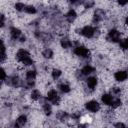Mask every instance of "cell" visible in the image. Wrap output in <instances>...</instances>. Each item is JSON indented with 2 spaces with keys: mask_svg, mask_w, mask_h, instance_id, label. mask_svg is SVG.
I'll list each match as a JSON object with an SVG mask.
<instances>
[{
  "mask_svg": "<svg viewBox=\"0 0 128 128\" xmlns=\"http://www.w3.org/2000/svg\"><path fill=\"white\" fill-rule=\"evenodd\" d=\"M94 5V1L93 0H85L84 1V7L85 8H91Z\"/></svg>",
  "mask_w": 128,
  "mask_h": 128,
  "instance_id": "cell-31",
  "label": "cell"
},
{
  "mask_svg": "<svg viewBox=\"0 0 128 128\" xmlns=\"http://www.w3.org/2000/svg\"><path fill=\"white\" fill-rule=\"evenodd\" d=\"M10 35H11V38H12L13 40H18V39H20V37L22 36V32H21L18 28L12 27V28L10 29Z\"/></svg>",
  "mask_w": 128,
  "mask_h": 128,
  "instance_id": "cell-10",
  "label": "cell"
},
{
  "mask_svg": "<svg viewBox=\"0 0 128 128\" xmlns=\"http://www.w3.org/2000/svg\"><path fill=\"white\" fill-rule=\"evenodd\" d=\"M26 122H27V117H26V115L22 114V115H20V116H19V117L16 119V123H15V126H18V127L24 126Z\"/></svg>",
  "mask_w": 128,
  "mask_h": 128,
  "instance_id": "cell-14",
  "label": "cell"
},
{
  "mask_svg": "<svg viewBox=\"0 0 128 128\" xmlns=\"http://www.w3.org/2000/svg\"><path fill=\"white\" fill-rule=\"evenodd\" d=\"M127 72L125 71V70H119V71H117V72H115V74H114V78H115V80L116 81H118V82H123V81H125L126 79H127Z\"/></svg>",
  "mask_w": 128,
  "mask_h": 128,
  "instance_id": "cell-8",
  "label": "cell"
},
{
  "mask_svg": "<svg viewBox=\"0 0 128 128\" xmlns=\"http://www.w3.org/2000/svg\"><path fill=\"white\" fill-rule=\"evenodd\" d=\"M14 7H15V9H16L17 11L22 12V11H24L25 4H23V3H21V2H18V3H16V4L14 5Z\"/></svg>",
  "mask_w": 128,
  "mask_h": 128,
  "instance_id": "cell-28",
  "label": "cell"
},
{
  "mask_svg": "<svg viewBox=\"0 0 128 128\" xmlns=\"http://www.w3.org/2000/svg\"><path fill=\"white\" fill-rule=\"evenodd\" d=\"M85 109L91 113H96L100 110V104L96 100H90L85 103Z\"/></svg>",
  "mask_w": 128,
  "mask_h": 128,
  "instance_id": "cell-6",
  "label": "cell"
},
{
  "mask_svg": "<svg viewBox=\"0 0 128 128\" xmlns=\"http://www.w3.org/2000/svg\"><path fill=\"white\" fill-rule=\"evenodd\" d=\"M7 59V54H6V49L0 50V63L5 62Z\"/></svg>",
  "mask_w": 128,
  "mask_h": 128,
  "instance_id": "cell-27",
  "label": "cell"
},
{
  "mask_svg": "<svg viewBox=\"0 0 128 128\" xmlns=\"http://www.w3.org/2000/svg\"><path fill=\"white\" fill-rule=\"evenodd\" d=\"M60 44H61V47H62V48H64V49L71 48V47H72V45H73L72 41H71L70 39H68V38H63V39H61Z\"/></svg>",
  "mask_w": 128,
  "mask_h": 128,
  "instance_id": "cell-15",
  "label": "cell"
},
{
  "mask_svg": "<svg viewBox=\"0 0 128 128\" xmlns=\"http://www.w3.org/2000/svg\"><path fill=\"white\" fill-rule=\"evenodd\" d=\"M119 45H120V48L122 49V50H126L127 48H128V40L126 39V38H124V39H120L119 40Z\"/></svg>",
  "mask_w": 128,
  "mask_h": 128,
  "instance_id": "cell-26",
  "label": "cell"
},
{
  "mask_svg": "<svg viewBox=\"0 0 128 128\" xmlns=\"http://www.w3.org/2000/svg\"><path fill=\"white\" fill-rule=\"evenodd\" d=\"M120 93H121V89L119 87H113V88H111V95L119 96Z\"/></svg>",
  "mask_w": 128,
  "mask_h": 128,
  "instance_id": "cell-29",
  "label": "cell"
},
{
  "mask_svg": "<svg viewBox=\"0 0 128 128\" xmlns=\"http://www.w3.org/2000/svg\"><path fill=\"white\" fill-rule=\"evenodd\" d=\"M65 18H66V20H67L69 23H72V22L77 18V13H76V11L73 10V9H70V10L66 13Z\"/></svg>",
  "mask_w": 128,
  "mask_h": 128,
  "instance_id": "cell-13",
  "label": "cell"
},
{
  "mask_svg": "<svg viewBox=\"0 0 128 128\" xmlns=\"http://www.w3.org/2000/svg\"><path fill=\"white\" fill-rule=\"evenodd\" d=\"M80 116H81V114H80L79 112H76V113H73V114L71 115V117H72L73 119H75V120H78V119L80 118Z\"/></svg>",
  "mask_w": 128,
  "mask_h": 128,
  "instance_id": "cell-33",
  "label": "cell"
},
{
  "mask_svg": "<svg viewBox=\"0 0 128 128\" xmlns=\"http://www.w3.org/2000/svg\"><path fill=\"white\" fill-rule=\"evenodd\" d=\"M24 11L27 13V14H36L37 10L34 6L32 5H25V8H24Z\"/></svg>",
  "mask_w": 128,
  "mask_h": 128,
  "instance_id": "cell-22",
  "label": "cell"
},
{
  "mask_svg": "<svg viewBox=\"0 0 128 128\" xmlns=\"http://www.w3.org/2000/svg\"><path fill=\"white\" fill-rule=\"evenodd\" d=\"M5 16H4V14H2V13H0V28H2V27H4V25H5Z\"/></svg>",
  "mask_w": 128,
  "mask_h": 128,
  "instance_id": "cell-32",
  "label": "cell"
},
{
  "mask_svg": "<svg viewBox=\"0 0 128 128\" xmlns=\"http://www.w3.org/2000/svg\"><path fill=\"white\" fill-rule=\"evenodd\" d=\"M73 52H74L75 55H77V56H79V57H81V58H87V57H89V55H90V50H89L87 47L81 46V45L76 46V47L74 48Z\"/></svg>",
  "mask_w": 128,
  "mask_h": 128,
  "instance_id": "cell-4",
  "label": "cell"
},
{
  "mask_svg": "<svg viewBox=\"0 0 128 128\" xmlns=\"http://www.w3.org/2000/svg\"><path fill=\"white\" fill-rule=\"evenodd\" d=\"M86 84H87V87L89 89L93 90L97 86V84H98V79L95 76H90V77H88L86 79Z\"/></svg>",
  "mask_w": 128,
  "mask_h": 128,
  "instance_id": "cell-9",
  "label": "cell"
},
{
  "mask_svg": "<svg viewBox=\"0 0 128 128\" xmlns=\"http://www.w3.org/2000/svg\"><path fill=\"white\" fill-rule=\"evenodd\" d=\"M56 117L60 120V121H66L67 118L69 117L68 113L65 112V111H58V113L56 114Z\"/></svg>",
  "mask_w": 128,
  "mask_h": 128,
  "instance_id": "cell-19",
  "label": "cell"
},
{
  "mask_svg": "<svg viewBox=\"0 0 128 128\" xmlns=\"http://www.w3.org/2000/svg\"><path fill=\"white\" fill-rule=\"evenodd\" d=\"M47 100L51 104H53V105H59V103L61 101L60 96L58 95V93H57V91L55 89H51V90L48 91V93H47Z\"/></svg>",
  "mask_w": 128,
  "mask_h": 128,
  "instance_id": "cell-3",
  "label": "cell"
},
{
  "mask_svg": "<svg viewBox=\"0 0 128 128\" xmlns=\"http://www.w3.org/2000/svg\"><path fill=\"white\" fill-rule=\"evenodd\" d=\"M51 75H52V78L54 80H56V79H58L62 75V71L60 69H53L52 72H51Z\"/></svg>",
  "mask_w": 128,
  "mask_h": 128,
  "instance_id": "cell-25",
  "label": "cell"
},
{
  "mask_svg": "<svg viewBox=\"0 0 128 128\" xmlns=\"http://www.w3.org/2000/svg\"><path fill=\"white\" fill-rule=\"evenodd\" d=\"M112 100H113V96H112L111 94H109V93H104V94H102V96H101V101H102V103L105 104V105H107V106H110V105H111Z\"/></svg>",
  "mask_w": 128,
  "mask_h": 128,
  "instance_id": "cell-12",
  "label": "cell"
},
{
  "mask_svg": "<svg viewBox=\"0 0 128 128\" xmlns=\"http://www.w3.org/2000/svg\"><path fill=\"white\" fill-rule=\"evenodd\" d=\"M42 55H43V57H44V58H46V59H51V58L53 57L54 53H53V51H52L50 48H46V49H44V50H43Z\"/></svg>",
  "mask_w": 128,
  "mask_h": 128,
  "instance_id": "cell-20",
  "label": "cell"
},
{
  "mask_svg": "<svg viewBox=\"0 0 128 128\" xmlns=\"http://www.w3.org/2000/svg\"><path fill=\"white\" fill-rule=\"evenodd\" d=\"M58 88H59V90L62 93H69L71 91V88H70V86L67 83H61V84H59L58 85Z\"/></svg>",
  "mask_w": 128,
  "mask_h": 128,
  "instance_id": "cell-17",
  "label": "cell"
},
{
  "mask_svg": "<svg viewBox=\"0 0 128 128\" xmlns=\"http://www.w3.org/2000/svg\"><path fill=\"white\" fill-rule=\"evenodd\" d=\"M114 126H115V127H123V128H125V127H126V125H125V124H123V123H121V122L116 123Z\"/></svg>",
  "mask_w": 128,
  "mask_h": 128,
  "instance_id": "cell-35",
  "label": "cell"
},
{
  "mask_svg": "<svg viewBox=\"0 0 128 128\" xmlns=\"http://www.w3.org/2000/svg\"><path fill=\"white\" fill-rule=\"evenodd\" d=\"M6 78H7V74H6L5 70H4L2 67H0V80L3 81V80H5Z\"/></svg>",
  "mask_w": 128,
  "mask_h": 128,
  "instance_id": "cell-30",
  "label": "cell"
},
{
  "mask_svg": "<svg viewBox=\"0 0 128 128\" xmlns=\"http://www.w3.org/2000/svg\"><path fill=\"white\" fill-rule=\"evenodd\" d=\"M16 58L19 62H21L25 66H30L34 63L33 59L30 56V53L25 49H19L16 53Z\"/></svg>",
  "mask_w": 128,
  "mask_h": 128,
  "instance_id": "cell-1",
  "label": "cell"
},
{
  "mask_svg": "<svg viewBox=\"0 0 128 128\" xmlns=\"http://www.w3.org/2000/svg\"><path fill=\"white\" fill-rule=\"evenodd\" d=\"M37 76V73L35 70H28L26 72V79L27 80H34Z\"/></svg>",
  "mask_w": 128,
  "mask_h": 128,
  "instance_id": "cell-21",
  "label": "cell"
},
{
  "mask_svg": "<svg viewBox=\"0 0 128 128\" xmlns=\"http://www.w3.org/2000/svg\"><path fill=\"white\" fill-rule=\"evenodd\" d=\"M30 96H31V98H32L33 100H39V99L41 98V93H40V91H39V90L34 89V90H32V91H31Z\"/></svg>",
  "mask_w": 128,
  "mask_h": 128,
  "instance_id": "cell-23",
  "label": "cell"
},
{
  "mask_svg": "<svg viewBox=\"0 0 128 128\" xmlns=\"http://www.w3.org/2000/svg\"><path fill=\"white\" fill-rule=\"evenodd\" d=\"M80 0H69V2L70 3H72V4H76V3H78Z\"/></svg>",
  "mask_w": 128,
  "mask_h": 128,
  "instance_id": "cell-37",
  "label": "cell"
},
{
  "mask_svg": "<svg viewBox=\"0 0 128 128\" xmlns=\"http://www.w3.org/2000/svg\"><path fill=\"white\" fill-rule=\"evenodd\" d=\"M80 72L82 73L83 76H88V75H91L92 73L95 72V68H94L93 66H91V65H85V66L80 70Z\"/></svg>",
  "mask_w": 128,
  "mask_h": 128,
  "instance_id": "cell-11",
  "label": "cell"
},
{
  "mask_svg": "<svg viewBox=\"0 0 128 128\" xmlns=\"http://www.w3.org/2000/svg\"><path fill=\"white\" fill-rule=\"evenodd\" d=\"M42 107H43V112L45 113V115H47V116L51 115V113H52V107H51V105L49 103H47V102L43 103Z\"/></svg>",
  "mask_w": 128,
  "mask_h": 128,
  "instance_id": "cell-18",
  "label": "cell"
},
{
  "mask_svg": "<svg viewBox=\"0 0 128 128\" xmlns=\"http://www.w3.org/2000/svg\"><path fill=\"white\" fill-rule=\"evenodd\" d=\"M0 87H1V80H0Z\"/></svg>",
  "mask_w": 128,
  "mask_h": 128,
  "instance_id": "cell-38",
  "label": "cell"
},
{
  "mask_svg": "<svg viewBox=\"0 0 128 128\" xmlns=\"http://www.w3.org/2000/svg\"><path fill=\"white\" fill-rule=\"evenodd\" d=\"M104 18H105V11H104L103 9L98 8V9H96V11H95L94 14H93V19H92V21H93L94 24H98V23L101 22Z\"/></svg>",
  "mask_w": 128,
  "mask_h": 128,
  "instance_id": "cell-7",
  "label": "cell"
},
{
  "mask_svg": "<svg viewBox=\"0 0 128 128\" xmlns=\"http://www.w3.org/2000/svg\"><path fill=\"white\" fill-rule=\"evenodd\" d=\"M127 2H128V0H118V3H119L121 6L126 5V4H127Z\"/></svg>",
  "mask_w": 128,
  "mask_h": 128,
  "instance_id": "cell-34",
  "label": "cell"
},
{
  "mask_svg": "<svg viewBox=\"0 0 128 128\" xmlns=\"http://www.w3.org/2000/svg\"><path fill=\"white\" fill-rule=\"evenodd\" d=\"M7 83L10 85V86H13V87H17L19 86V83H20V80L17 76H12V77H9Z\"/></svg>",
  "mask_w": 128,
  "mask_h": 128,
  "instance_id": "cell-16",
  "label": "cell"
},
{
  "mask_svg": "<svg viewBox=\"0 0 128 128\" xmlns=\"http://www.w3.org/2000/svg\"><path fill=\"white\" fill-rule=\"evenodd\" d=\"M106 39L109 42H113V43L119 42V40L121 39V33L117 29H111L108 32V34L106 36Z\"/></svg>",
  "mask_w": 128,
  "mask_h": 128,
  "instance_id": "cell-5",
  "label": "cell"
},
{
  "mask_svg": "<svg viewBox=\"0 0 128 128\" xmlns=\"http://www.w3.org/2000/svg\"><path fill=\"white\" fill-rule=\"evenodd\" d=\"M82 36L86 37V38H93V37H96L98 36L99 34V30L91 25H87V26H84L83 28L80 29V32H79Z\"/></svg>",
  "mask_w": 128,
  "mask_h": 128,
  "instance_id": "cell-2",
  "label": "cell"
},
{
  "mask_svg": "<svg viewBox=\"0 0 128 128\" xmlns=\"http://www.w3.org/2000/svg\"><path fill=\"white\" fill-rule=\"evenodd\" d=\"M121 104H122V101H121V99L120 98H113V100H112V102H111V107L112 108H117V107H119V106H121Z\"/></svg>",
  "mask_w": 128,
  "mask_h": 128,
  "instance_id": "cell-24",
  "label": "cell"
},
{
  "mask_svg": "<svg viewBox=\"0 0 128 128\" xmlns=\"http://www.w3.org/2000/svg\"><path fill=\"white\" fill-rule=\"evenodd\" d=\"M3 49H6V48H5V45H4L3 40L0 39V50H3Z\"/></svg>",
  "mask_w": 128,
  "mask_h": 128,
  "instance_id": "cell-36",
  "label": "cell"
}]
</instances>
